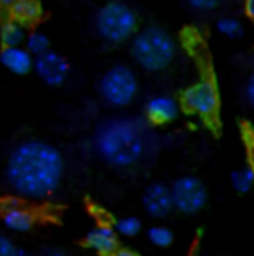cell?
<instances>
[{
  "label": "cell",
  "mask_w": 254,
  "mask_h": 256,
  "mask_svg": "<svg viewBox=\"0 0 254 256\" xmlns=\"http://www.w3.org/2000/svg\"><path fill=\"white\" fill-rule=\"evenodd\" d=\"M63 155L51 143L23 142L7 160V182L19 196L42 199L56 192L63 180Z\"/></svg>",
  "instance_id": "6da1fadb"
},
{
  "label": "cell",
  "mask_w": 254,
  "mask_h": 256,
  "mask_svg": "<svg viewBox=\"0 0 254 256\" xmlns=\"http://www.w3.org/2000/svg\"><path fill=\"white\" fill-rule=\"evenodd\" d=\"M94 148L101 160L112 168H132L145 155L146 131L134 118H112L98 128Z\"/></svg>",
  "instance_id": "7a4b0ae2"
},
{
  "label": "cell",
  "mask_w": 254,
  "mask_h": 256,
  "mask_svg": "<svg viewBox=\"0 0 254 256\" xmlns=\"http://www.w3.org/2000/svg\"><path fill=\"white\" fill-rule=\"evenodd\" d=\"M131 54L143 70L162 72L176 58V42L164 28L148 26L132 37Z\"/></svg>",
  "instance_id": "3957f363"
},
{
  "label": "cell",
  "mask_w": 254,
  "mask_h": 256,
  "mask_svg": "<svg viewBox=\"0 0 254 256\" xmlns=\"http://www.w3.org/2000/svg\"><path fill=\"white\" fill-rule=\"evenodd\" d=\"M96 30L108 44H124L138 30V16L127 4L112 0L99 7L96 12Z\"/></svg>",
  "instance_id": "277c9868"
},
{
  "label": "cell",
  "mask_w": 254,
  "mask_h": 256,
  "mask_svg": "<svg viewBox=\"0 0 254 256\" xmlns=\"http://www.w3.org/2000/svg\"><path fill=\"white\" fill-rule=\"evenodd\" d=\"M99 94L112 106H127L138 94L136 74L126 64H115L103 74L99 80Z\"/></svg>",
  "instance_id": "5b68a950"
},
{
  "label": "cell",
  "mask_w": 254,
  "mask_h": 256,
  "mask_svg": "<svg viewBox=\"0 0 254 256\" xmlns=\"http://www.w3.org/2000/svg\"><path fill=\"white\" fill-rule=\"evenodd\" d=\"M181 103L188 114H193L204 120L211 122L216 118L218 108H220V92L211 78H202V80L192 84L181 94Z\"/></svg>",
  "instance_id": "8992f818"
},
{
  "label": "cell",
  "mask_w": 254,
  "mask_h": 256,
  "mask_svg": "<svg viewBox=\"0 0 254 256\" xmlns=\"http://www.w3.org/2000/svg\"><path fill=\"white\" fill-rule=\"evenodd\" d=\"M174 209L183 214H195L206 206V185L197 176H181L171 186Z\"/></svg>",
  "instance_id": "52a82bcc"
},
{
  "label": "cell",
  "mask_w": 254,
  "mask_h": 256,
  "mask_svg": "<svg viewBox=\"0 0 254 256\" xmlns=\"http://www.w3.org/2000/svg\"><path fill=\"white\" fill-rule=\"evenodd\" d=\"M33 70L40 77V80H44V84L58 88V86H63L66 82L71 66L66 58L61 56L59 52L47 51L35 58Z\"/></svg>",
  "instance_id": "ba28073f"
},
{
  "label": "cell",
  "mask_w": 254,
  "mask_h": 256,
  "mask_svg": "<svg viewBox=\"0 0 254 256\" xmlns=\"http://www.w3.org/2000/svg\"><path fill=\"white\" fill-rule=\"evenodd\" d=\"M143 206L145 211L153 218H166L174 209L171 188L160 182L148 185L143 194Z\"/></svg>",
  "instance_id": "9c48e42d"
},
{
  "label": "cell",
  "mask_w": 254,
  "mask_h": 256,
  "mask_svg": "<svg viewBox=\"0 0 254 256\" xmlns=\"http://www.w3.org/2000/svg\"><path fill=\"white\" fill-rule=\"evenodd\" d=\"M145 114L152 124L164 126L173 122L180 114V104L174 98L166 94H159L150 98L145 104Z\"/></svg>",
  "instance_id": "30bf717a"
},
{
  "label": "cell",
  "mask_w": 254,
  "mask_h": 256,
  "mask_svg": "<svg viewBox=\"0 0 254 256\" xmlns=\"http://www.w3.org/2000/svg\"><path fill=\"white\" fill-rule=\"evenodd\" d=\"M87 246L101 256H113L119 250V237L115 228L108 225H99L87 234Z\"/></svg>",
  "instance_id": "8fae6325"
},
{
  "label": "cell",
  "mask_w": 254,
  "mask_h": 256,
  "mask_svg": "<svg viewBox=\"0 0 254 256\" xmlns=\"http://www.w3.org/2000/svg\"><path fill=\"white\" fill-rule=\"evenodd\" d=\"M0 63L12 74L26 75L28 72L33 70L35 58L23 46H19V48H3L0 51Z\"/></svg>",
  "instance_id": "7c38bea8"
},
{
  "label": "cell",
  "mask_w": 254,
  "mask_h": 256,
  "mask_svg": "<svg viewBox=\"0 0 254 256\" xmlns=\"http://www.w3.org/2000/svg\"><path fill=\"white\" fill-rule=\"evenodd\" d=\"M2 222L12 232H28L35 225V216L19 206H7L2 211Z\"/></svg>",
  "instance_id": "4fadbf2b"
},
{
  "label": "cell",
  "mask_w": 254,
  "mask_h": 256,
  "mask_svg": "<svg viewBox=\"0 0 254 256\" xmlns=\"http://www.w3.org/2000/svg\"><path fill=\"white\" fill-rule=\"evenodd\" d=\"M40 14H42V9L37 0H19V2L10 7V16H12V20L21 24L33 23V21H37L38 18H40Z\"/></svg>",
  "instance_id": "5bb4252c"
},
{
  "label": "cell",
  "mask_w": 254,
  "mask_h": 256,
  "mask_svg": "<svg viewBox=\"0 0 254 256\" xmlns=\"http://www.w3.org/2000/svg\"><path fill=\"white\" fill-rule=\"evenodd\" d=\"M0 40H2L3 48H19L26 40V32H24L23 24L17 21H7L0 28Z\"/></svg>",
  "instance_id": "9a60e30c"
},
{
  "label": "cell",
  "mask_w": 254,
  "mask_h": 256,
  "mask_svg": "<svg viewBox=\"0 0 254 256\" xmlns=\"http://www.w3.org/2000/svg\"><path fill=\"white\" fill-rule=\"evenodd\" d=\"M51 42H49V37L42 32H31V34L26 35V40H24V49L31 54L33 58L40 56V54L51 51Z\"/></svg>",
  "instance_id": "2e32d148"
},
{
  "label": "cell",
  "mask_w": 254,
  "mask_h": 256,
  "mask_svg": "<svg viewBox=\"0 0 254 256\" xmlns=\"http://www.w3.org/2000/svg\"><path fill=\"white\" fill-rule=\"evenodd\" d=\"M232 185L239 194H248L254 186V169L251 166H246L242 169L232 172Z\"/></svg>",
  "instance_id": "e0dca14e"
},
{
  "label": "cell",
  "mask_w": 254,
  "mask_h": 256,
  "mask_svg": "<svg viewBox=\"0 0 254 256\" xmlns=\"http://www.w3.org/2000/svg\"><path fill=\"white\" fill-rule=\"evenodd\" d=\"M113 228H115V232L119 234V236L134 237L141 232V222H139V218H136V216H122V218H119L115 222Z\"/></svg>",
  "instance_id": "ac0fdd59"
},
{
  "label": "cell",
  "mask_w": 254,
  "mask_h": 256,
  "mask_svg": "<svg viewBox=\"0 0 254 256\" xmlns=\"http://www.w3.org/2000/svg\"><path fill=\"white\" fill-rule=\"evenodd\" d=\"M148 240L157 248H167L173 244L174 234L166 225H155L148 230Z\"/></svg>",
  "instance_id": "d6986e66"
},
{
  "label": "cell",
  "mask_w": 254,
  "mask_h": 256,
  "mask_svg": "<svg viewBox=\"0 0 254 256\" xmlns=\"http://www.w3.org/2000/svg\"><path fill=\"white\" fill-rule=\"evenodd\" d=\"M216 28L218 32H220L221 35H225V37H230V38H237L242 35V23L239 20H235V18H221L220 21L216 23Z\"/></svg>",
  "instance_id": "ffe728a7"
},
{
  "label": "cell",
  "mask_w": 254,
  "mask_h": 256,
  "mask_svg": "<svg viewBox=\"0 0 254 256\" xmlns=\"http://www.w3.org/2000/svg\"><path fill=\"white\" fill-rule=\"evenodd\" d=\"M19 248L12 242L10 239H7L5 236H0V256H17Z\"/></svg>",
  "instance_id": "44dd1931"
},
{
  "label": "cell",
  "mask_w": 254,
  "mask_h": 256,
  "mask_svg": "<svg viewBox=\"0 0 254 256\" xmlns=\"http://www.w3.org/2000/svg\"><path fill=\"white\" fill-rule=\"evenodd\" d=\"M187 2H188V6L197 10H211L220 6L221 0H187Z\"/></svg>",
  "instance_id": "7402d4cb"
},
{
  "label": "cell",
  "mask_w": 254,
  "mask_h": 256,
  "mask_svg": "<svg viewBox=\"0 0 254 256\" xmlns=\"http://www.w3.org/2000/svg\"><path fill=\"white\" fill-rule=\"evenodd\" d=\"M246 96H248V102L249 104L254 108V74L249 77L248 86H246Z\"/></svg>",
  "instance_id": "603a6c76"
},
{
  "label": "cell",
  "mask_w": 254,
  "mask_h": 256,
  "mask_svg": "<svg viewBox=\"0 0 254 256\" xmlns=\"http://www.w3.org/2000/svg\"><path fill=\"white\" fill-rule=\"evenodd\" d=\"M38 256H66V253L59 248H45V250L40 251Z\"/></svg>",
  "instance_id": "cb8c5ba5"
},
{
  "label": "cell",
  "mask_w": 254,
  "mask_h": 256,
  "mask_svg": "<svg viewBox=\"0 0 254 256\" xmlns=\"http://www.w3.org/2000/svg\"><path fill=\"white\" fill-rule=\"evenodd\" d=\"M244 10L249 16V20L254 21V0H244Z\"/></svg>",
  "instance_id": "d4e9b609"
},
{
  "label": "cell",
  "mask_w": 254,
  "mask_h": 256,
  "mask_svg": "<svg viewBox=\"0 0 254 256\" xmlns=\"http://www.w3.org/2000/svg\"><path fill=\"white\" fill-rule=\"evenodd\" d=\"M113 256H138V253L132 250H117V253Z\"/></svg>",
  "instance_id": "484cf974"
},
{
  "label": "cell",
  "mask_w": 254,
  "mask_h": 256,
  "mask_svg": "<svg viewBox=\"0 0 254 256\" xmlns=\"http://www.w3.org/2000/svg\"><path fill=\"white\" fill-rule=\"evenodd\" d=\"M17 2H19V0H0V4H2V6H5V7H9V9Z\"/></svg>",
  "instance_id": "4316f807"
},
{
  "label": "cell",
  "mask_w": 254,
  "mask_h": 256,
  "mask_svg": "<svg viewBox=\"0 0 254 256\" xmlns=\"http://www.w3.org/2000/svg\"><path fill=\"white\" fill-rule=\"evenodd\" d=\"M17 256H33V254H30L28 251H24V250H21V248H19V251H17Z\"/></svg>",
  "instance_id": "83f0119b"
}]
</instances>
